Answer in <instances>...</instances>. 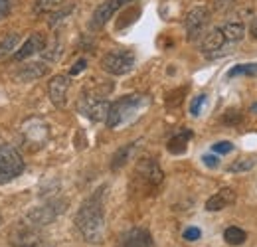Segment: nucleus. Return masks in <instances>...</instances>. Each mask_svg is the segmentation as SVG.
<instances>
[{
	"mask_svg": "<svg viewBox=\"0 0 257 247\" xmlns=\"http://www.w3.org/2000/svg\"><path fill=\"white\" fill-rule=\"evenodd\" d=\"M253 166H255V160H251V158H239V160H235L233 164L227 166V172H233V174H237V172H247V170H251Z\"/></svg>",
	"mask_w": 257,
	"mask_h": 247,
	"instance_id": "obj_24",
	"label": "nucleus"
},
{
	"mask_svg": "<svg viewBox=\"0 0 257 247\" xmlns=\"http://www.w3.org/2000/svg\"><path fill=\"white\" fill-rule=\"evenodd\" d=\"M186 91V89H176V91L170 93V97L166 99V103H168V107H178L180 103H182V99H184V95L182 93Z\"/></svg>",
	"mask_w": 257,
	"mask_h": 247,
	"instance_id": "obj_27",
	"label": "nucleus"
},
{
	"mask_svg": "<svg viewBox=\"0 0 257 247\" xmlns=\"http://www.w3.org/2000/svg\"><path fill=\"white\" fill-rule=\"evenodd\" d=\"M75 225L87 243H103L105 239V210H103V188L89 196L77 210Z\"/></svg>",
	"mask_w": 257,
	"mask_h": 247,
	"instance_id": "obj_1",
	"label": "nucleus"
},
{
	"mask_svg": "<svg viewBox=\"0 0 257 247\" xmlns=\"http://www.w3.org/2000/svg\"><path fill=\"white\" fill-rule=\"evenodd\" d=\"M222 32L227 42H239L245 36V26L241 22H227L225 26H222Z\"/></svg>",
	"mask_w": 257,
	"mask_h": 247,
	"instance_id": "obj_20",
	"label": "nucleus"
},
{
	"mask_svg": "<svg viewBox=\"0 0 257 247\" xmlns=\"http://www.w3.org/2000/svg\"><path fill=\"white\" fill-rule=\"evenodd\" d=\"M145 105H147V99L143 95H139V93L125 95V97H121L119 101H115L111 105L105 123H107V127H111V129H117L121 125H127L128 121H133L141 113V109Z\"/></svg>",
	"mask_w": 257,
	"mask_h": 247,
	"instance_id": "obj_2",
	"label": "nucleus"
},
{
	"mask_svg": "<svg viewBox=\"0 0 257 247\" xmlns=\"http://www.w3.org/2000/svg\"><path fill=\"white\" fill-rule=\"evenodd\" d=\"M212 149H214V153H218V155H227V153H231L233 145L227 143V141H222V143H216Z\"/></svg>",
	"mask_w": 257,
	"mask_h": 247,
	"instance_id": "obj_29",
	"label": "nucleus"
},
{
	"mask_svg": "<svg viewBox=\"0 0 257 247\" xmlns=\"http://www.w3.org/2000/svg\"><path fill=\"white\" fill-rule=\"evenodd\" d=\"M101 67L111 75H125L135 67V54L128 50H115L103 56Z\"/></svg>",
	"mask_w": 257,
	"mask_h": 247,
	"instance_id": "obj_5",
	"label": "nucleus"
},
{
	"mask_svg": "<svg viewBox=\"0 0 257 247\" xmlns=\"http://www.w3.org/2000/svg\"><path fill=\"white\" fill-rule=\"evenodd\" d=\"M233 2H235V0H216V8H218V10H224L229 4H233Z\"/></svg>",
	"mask_w": 257,
	"mask_h": 247,
	"instance_id": "obj_34",
	"label": "nucleus"
},
{
	"mask_svg": "<svg viewBox=\"0 0 257 247\" xmlns=\"http://www.w3.org/2000/svg\"><path fill=\"white\" fill-rule=\"evenodd\" d=\"M64 4V0H36L34 2V12L44 14V12H54Z\"/></svg>",
	"mask_w": 257,
	"mask_h": 247,
	"instance_id": "obj_22",
	"label": "nucleus"
},
{
	"mask_svg": "<svg viewBox=\"0 0 257 247\" xmlns=\"http://www.w3.org/2000/svg\"><path fill=\"white\" fill-rule=\"evenodd\" d=\"M18 44H20V36H18L16 32L6 34V36L0 40V60L12 56V54L16 52V48H18Z\"/></svg>",
	"mask_w": 257,
	"mask_h": 247,
	"instance_id": "obj_18",
	"label": "nucleus"
},
{
	"mask_svg": "<svg viewBox=\"0 0 257 247\" xmlns=\"http://www.w3.org/2000/svg\"><path fill=\"white\" fill-rule=\"evenodd\" d=\"M235 190L233 188H222L218 190V194H214L212 198H208L206 202V210L208 212H218V210H224L227 206H231L235 202Z\"/></svg>",
	"mask_w": 257,
	"mask_h": 247,
	"instance_id": "obj_14",
	"label": "nucleus"
},
{
	"mask_svg": "<svg viewBox=\"0 0 257 247\" xmlns=\"http://www.w3.org/2000/svg\"><path fill=\"white\" fill-rule=\"evenodd\" d=\"M24 172V158L12 145H0V184L18 178Z\"/></svg>",
	"mask_w": 257,
	"mask_h": 247,
	"instance_id": "obj_3",
	"label": "nucleus"
},
{
	"mask_svg": "<svg viewBox=\"0 0 257 247\" xmlns=\"http://www.w3.org/2000/svg\"><path fill=\"white\" fill-rule=\"evenodd\" d=\"M137 174H139L145 182H149L151 186H159L162 182L161 166H159L157 160H153V158H143V160H139V164H137Z\"/></svg>",
	"mask_w": 257,
	"mask_h": 247,
	"instance_id": "obj_11",
	"label": "nucleus"
},
{
	"mask_svg": "<svg viewBox=\"0 0 257 247\" xmlns=\"http://www.w3.org/2000/svg\"><path fill=\"white\" fill-rule=\"evenodd\" d=\"M208 22H210V10L206 6L192 8L186 14V20H184V26H186V32H188V40L194 42L198 36H202V32L208 26Z\"/></svg>",
	"mask_w": 257,
	"mask_h": 247,
	"instance_id": "obj_7",
	"label": "nucleus"
},
{
	"mask_svg": "<svg viewBox=\"0 0 257 247\" xmlns=\"http://www.w3.org/2000/svg\"><path fill=\"white\" fill-rule=\"evenodd\" d=\"M249 34H251L253 38H257V18L253 20V24H251V28H249Z\"/></svg>",
	"mask_w": 257,
	"mask_h": 247,
	"instance_id": "obj_35",
	"label": "nucleus"
},
{
	"mask_svg": "<svg viewBox=\"0 0 257 247\" xmlns=\"http://www.w3.org/2000/svg\"><path fill=\"white\" fill-rule=\"evenodd\" d=\"M85 67H87V62H85V60H79V62L69 69V75H77V73H79V71H83Z\"/></svg>",
	"mask_w": 257,
	"mask_h": 247,
	"instance_id": "obj_32",
	"label": "nucleus"
},
{
	"mask_svg": "<svg viewBox=\"0 0 257 247\" xmlns=\"http://www.w3.org/2000/svg\"><path fill=\"white\" fill-rule=\"evenodd\" d=\"M121 247H153V237L143 227H133L121 237Z\"/></svg>",
	"mask_w": 257,
	"mask_h": 247,
	"instance_id": "obj_13",
	"label": "nucleus"
},
{
	"mask_svg": "<svg viewBox=\"0 0 257 247\" xmlns=\"http://www.w3.org/2000/svg\"><path fill=\"white\" fill-rule=\"evenodd\" d=\"M48 71H50V67L46 62L26 63L22 69L16 71V79L18 81H34V79H40L42 75H46Z\"/></svg>",
	"mask_w": 257,
	"mask_h": 247,
	"instance_id": "obj_16",
	"label": "nucleus"
},
{
	"mask_svg": "<svg viewBox=\"0 0 257 247\" xmlns=\"http://www.w3.org/2000/svg\"><path fill=\"white\" fill-rule=\"evenodd\" d=\"M0 223H2V216H0Z\"/></svg>",
	"mask_w": 257,
	"mask_h": 247,
	"instance_id": "obj_37",
	"label": "nucleus"
},
{
	"mask_svg": "<svg viewBox=\"0 0 257 247\" xmlns=\"http://www.w3.org/2000/svg\"><path fill=\"white\" fill-rule=\"evenodd\" d=\"M190 137H192V133H190V131H186V133H180V135L172 137V139L168 141V151H170L172 155H182V153H186Z\"/></svg>",
	"mask_w": 257,
	"mask_h": 247,
	"instance_id": "obj_19",
	"label": "nucleus"
},
{
	"mask_svg": "<svg viewBox=\"0 0 257 247\" xmlns=\"http://www.w3.org/2000/svg\"><path fill=\"white\" fill-rule=\"evenodd\" d=\"M67 89H69V77L67 75H56L54 79H50L48 83V95H50V101L62 109L65 107V101H67Z\"/></svg>",
	"mask_w": 257,
	"mask_h": 247,
	"instance_id": "obj_10",
	"label": "nucleus"
},
{
	"mask_svg": "<svg viewBox=\"0 0 257 247\" xmlns=\"http://www.w3.org/2000/svg\"><path fill=\"white\" fill-rule=\"evenodd\" d=\"M135 149H137V143H131V145L121 147V149L115 153L113 160H111V170H121V168H123V166L128 162V158L133 156Z\"/></svg>",
	"mask_w": 257,
	"mask_h": 247,
	"instance_id": "obj_17",
	"label": "nucleus"
},
{
	"mask_svg": "<svg viewBox=\"0 0 257 247\" xmlns=\"http://www.w3.org/2000/svg\"><path fill=\"white\" fill-rule=\"evenodd\" d=\"M73 12V6H65L62 10H54L52 16H50V26H56L58 22H62L65 16H69Z\"/></svg>",
	"mask_w": 257,
	"mask_h": 247,
	"instance_id": "obj_25",
	"label": "nucleus"
},
{
	"mask_svg": "<svg viewBox=\"0 0 257 247\" xmlns=\"http://www.w3.org/2000/svg\"><path fill=\"white\" fill-rule=\"evenodd\" d=\"M206 103V95L202 93V95H198L196 99L192 101V105H190V113H192L194 117H198L200 115V109H202V105Z\"/></svg>",
	"mask_w": 257,
	"mask_h": 247,
	"instance_id": "obj_28",
	"label": "nucleus"
},
{
	"mask_svg": "<svg viewBox=\"0 0 257 247\" xmlns=\"http://www.w3.org/2000/svg\"><path fill=\"white\" fill-rule=\"evenodd\" d=\"M109 109H111V105L105 99H97V97H91V95H85L79 101V111L85 117H89L91 121H97V123L99 121H107Z\"/></svg>",
	"mask_w": 257,
	"mask_h": 247,
	"instance_id": "obj_8",
	"label": "nucleus"
},
{
	"mask_svg": "<svg viewBox=\"0 0 257 247\" xmlns=\"http://www.w3.org/2000/svg\"><path fill=\"white\" fill-rule=\"evenodd\" d=\"M131 2H133V0H105L103 4H99L95 8V12H93V16H91V26H93V28L105 26V24L111 20V16H113L115 12H119L123 6H127Z\"/></svg>",
	"mask_w": 257,
	"mask_h": 247,
	"instance_id": "obj_9",
	"label": "nucleus"
},
{
	"mask_svg": "<svg viewBox=\"0 0 257 247\" xmlns=\"http://www.w3.org/2000/svg\"><path fill=\"white\" fill-rule=\"evenodd\" d=\"M225 42H227V40H225L222 28H212V30L204 36V40H202V52L212 58V56L218 54L220 48H224Z\"/></svg>",
	"mask_w": 257,
	"mask_h": 247,
	"instance_id": "obj_15",
	"label": "nucleus"
},
{
	"mask_svg": "<svg viewBox=\"0 0 257 247\" xmlns=\"http://www.w3.org/2000/svg\"><path fill=\"white\" fill-rule=\"evenodd\" d=\"M253 113H257V103L253 105Z\"/></svg>",
	"mask_w": 257,
	"mask_h": 247,
	"instance_id": "obj_36",
	"label": "nucleus"
},
{
	"mask_svg": "<svg viewBox=\"0 0 257 247\" xmlns=\"http://www.w3.org/2000/svg\"><path fill=\"white\" fill-rule=\"evenodd\" d=\"M46 50V38H44V34H32L24 44H22V48H18L16 52H14V60L16 62H22V60H26V58H30L34 54H38V52H44Z\"/></svg>",
	"mask_w": 257,
	"mask_h": 247,
	"instance_id": "obj_12",
	"label": "nucleus"
},
{
	"mask_svg": "<svg viewBox=\"0 0 257 247\" xmlns=\"http://www.w3.org/2000/svg\"><path fill=\"white\" fill-rule=\"evenodd\" d=\"M237 75H257V63H241L227 71V77H237Z\"/></svg>",
	"mask_w": 257,
	"mask_h": 247,
	"instance_id": "obj_23",
	"label": "nucleus"
},
{
	"mask_svg": "<svg viewBox=\"0 0 257 247\" xmlns=\"http://www.w3.org/2000/svg\"><path fill=\"white\" fill-rule=\"evenodd\" d=\"M200 235H202V231H200L198 227H188V229L184 231V239H186V241H196V239H200Z\"/></svg>",
	"mask_w": 257,
	"mask_h": 247,
	"instance_id": "obj_30",
	"label": "nucleus"
},
{
	"mask_svg": "<svg viewBox=\"0 0 257 247\" xmlns=\"http://www.w3.org/2000/svg\"><path fill=\"white\" fill-rule=\"evenodd\" d=\"M10 12V0H0V20L6 18Z\"/></svg>",
	"mask_w": 257,
	"mask_h": 247,
	"instance_id": "obj_33",
	"label": "nucleus"
},
{
	"mask_svg": "<svg viewBox=\"0 0 257 247\" xmlns=\"http://www.w3.org/2000/svg\"><path fill=\"white\" fill-rule=\"evenodd\" d=\"M202 160H204V164H206V166H210V168H216V166L220 164V160H218L214 155H204L202 156Z\"/></svg>",
	"mask_w": 257,
	"mask_h": 247,
	"instance_id": "obj_31",
	"label": "nucleus"
},
{
	"mask_svg": "<svg viewBox=\"0 0 257 247\" xmlns=\"http://www.w3.org/2000/svg\"><path fill=\"white\" fill-rule=\"evenodd\" d=\"M222 121H224V125H227V127H233V125L241 123V113L231 109V111H227V113H225Z\"/></svg>",
	"mask_w": 257,
	"mask_h": 247,
	"instance_id": "obj_26",
	"label": "nucleus"
},
{
	"mask_svg": "<svg viewBox=\"0 0 257 247\" xmlns=\"http://www.w3.org/2000/svg\"><path fill=\"white\" fill-rule=\"evenodd\" d=\"M224 237L229 245H241V243L245 241L247 233H245L243 229H239V227H235V225H233V227H227V229H225Z\"/></svg>",
	"mask_w": 257,
	"mask_h": 247,
	"instance_id": "obj_21",
	"label": "nucleus"
},
{
	"mask_svg": "<svg viewBox=\"0 0 257 247\" xmlns=\"http://www.w3.org/2000/svg\"><path fill=\"white\" fill-rule=\"evenodd\" d=\"M65 210V202H50V204H44V206H38V208H34L30 210L26 216H24V221L28 223V225H32V227H46V225H50L52 221H56V217L60 216V214H64Z\"/></svg>",
	"mask_w": 257,
	"mask_h": 247,
	"instance_id": "obj_4",
	"label": "nucleus"
},
{
	"mask_svg": "<svg viewBox=\"0 0 257 247\" xmlns=\"http://www.w3.org/2000/svg\"><path fill=\"white\" fill-rule=\"evenodd\" d=\"M40 241H42V237H40L38 227L28 225L24 219H20L10 229V235H8V243L12 247H38Z\"/></svg>",
	"mask_w": 257,
	"mask_h": 247,
	"instance_id": "obj_6",
	"label": "nucleus"
}]
</instances>
